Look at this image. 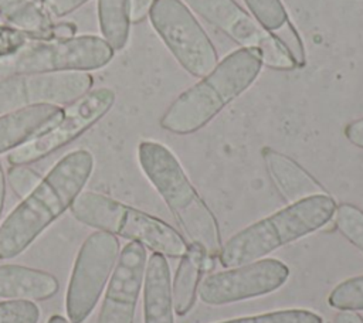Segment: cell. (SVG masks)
Here are the masks:
<instances>
[{"label":"cell","mask_w":363,"mask_h":323,"mask_svg":"<svg viewBox=\"0 0 363 323\" xmlns=\"http://www.w3.org/2000/svg\"><path fill=\"white\" fill-rule=\"evenodd\" d=\"M113 50L96 35H74L58 40H30L17 52L0 58V79L65 71H91L105 67Z\"/></svg>","instance_id":"obj_6"},{"label":"cell","mask_w":363,"mask_h":323,"mask_svg":"<svg viewBox=\"0 0 363 323\" xmlns=\"http://www.w3.org/2000/svg\"><path fill=\"white\" fill-rule=\"evenodd\" d=\"M47 323H71V322H68V320H67L65 317H62V316L54 314V316H51V317L48 319Z\"/></svg>","instance_id":"obj_31"},{"label":"cell","mask_w":363,"mask_h":323,"mask_svg":"<svg viewBox=\"0 0 363 323\" xmlns=\"http://www.w3.org/2000/svg\"><path fill=\"white\" fill-rule=\"evenodd\" d=\"M333 323H363V317L359 313H356V312L340 310L335 316Z\"/></svg>","instance_id":"obj_29"},{"label":"cell","mask_w":363,"mask_h":323,"mask_svg":"<svg viewBox=\"0 0 363 323\" xmlns=\"http://www.w3.org/2000/svg\"><path fill=\"white\" fill-rule=\"evenodd\" d=\"M92 84V76L85 71L27 74L0 79V116L43 103L69 105L89 92Z\"/></svg>","instance_id":"obj_12"},{"label":"cell","mask_w":363,"mask_h":323,"mask_svg":"<svg viewBox=\"0 0 363 323\" xmlns=\"http://www.w3.org/2000/svg\"><path fill=\"white\" fill-rule=\"evenodd\" d=\"M138 159L145 176L164 200L190 242L200 246L210 259L218 255L221 237L217 220L173 152L159 142L143 140L138 146Z\"/></svg>","instance_id":"obj_3"},{"label":"cell","mask_w":363,"mask_h":323,"mask_svg":"<svg viewBox=\"0 0 363 323\" xmlns=\"http://www.w3.org/2000/svg\"><path fill=\"white\" fill-rule=\"evenodd\" d=\"M64 109L58 105L43 103L17 109L0 116V154L11 152L62 118Z\"/></svg>","instance_id":"obj_14"},{"label":"cell","mask_w":363,"mask_h":323,"mask_svg":"<svg viewBox=\"0 0 363 323\" xmlns=\"http://www.w3.org/2000/svg\"><path fill=\"white\" fill-rule=\"evenodd\" d=\"M265 167L284 200L291 204L299 200L328 194L325 187L301 164L271 147L262 149Z\"/></svg>","instance_id":"obj_15"},{"label":"cell","mask_w":363,"mask_h":323,"mask_svg":"<svg viewBox=\"0 0 363 323\" xmlns=\"http://www.w3.org/2000/svg\"><path fill=\"white\" fill-rule=\"evenodd\" d=\"M289 278V268L275 258H261L211 273L199 286V298L210 306H221L268 295Z\"/></svg>","instance_id":"obj_11"},{"label":"cell","mask_w":363,"mask_h":323,"mask_svg":"<svg viewBox=\"0 0 363 323\" xmlns=\"http://www.w3.org/2000/svg\"><path fill=\"white\" fill-rule=\"evenodd\" d=\"M115 103V92L111 88H96L71 102L62 118L35 137L13 149L7 160L11 166L35 163L55 150L71 143L102 119Z\"/></svg>","instance_id":"obj_9"},{"label":"cell","mask_w":363,"mask_h":323,"mask_svg":"<svg viewBox=\"0 0 363 323\" xmlns=\"http://www.w3.org/2000/svg\"><path fill=\"white\" fill-rule=\"evenodd\" d=\"M147 17L173 57L193 76L203 78L218 64L210 37L182 0H156Z\"/></svg>","instance_id":"obj_7"},{"label":"cell","mask_w":363,"mask_h":323,"mask_svg":"<svg viewBox=\"0 0 363 323\" xmlns=\"http://www.w3.org/2000/svg\"><path fill=\"white\" fill-rule=\"evenodd\" d=\"M335 224L339 232L363 252V211L349 203L336 207Z\"/></svg>","instance_id":"obj_23"},{"label":"cell","mask_w":363,"mask_h":323,"mask_svg":"<svg viewBox=\"0 0 363 323\" xmlns=\"http://www.w3.org/2000/svg\"><path fill=\"white\" fill-rule=\"evenodd\" d=\"M218 323H323V319L308 309H282L255 316L230 319Z\"/></svg>","instance_id":"obj_24"},{"label":"cell","mask_w":363,"mask_h":323,"mask_svg":"<svg viewBox=\"0 0 363 323\" xmlns=\"http://www.w3.org/2000/svg\"><path fill=\"white\" fill-rule=\"evenodd\" d=\"M98 20L102 38L111 48H125L130 27L129 0H98Z\"/></svg>","instance_id":"obj_21"},{"label":"cell","mask_w":363,"mask_h":323,"mask_svg":"<svg viewBox=\"0 0 363 323\" xmlns=\"http://www.w3.org/2000/svg\"><path fill=\"white\" fill-rule=\"evenodd\" d=\"M187 7L217 27L241 48L257 50L262 65L272 69L288 71L296 68L285 47L264 30L257 20L234 0H184Z\"/></svg>","instance_id":"obj_10"},{"label":"cell","mask_w":363,"mask_h":323,"mask_svg":"<svg viewBox=\"0 0 363 323\" xmlns=\"http://www.w3.org/2000/svg\"><path fill=\"white\" fill-rule=\"evenodd\" d=\"M170 269L162 254L153 252L146 264L143 279L145 323H174Z\"/></svg>","instance_id":"obj_16"},{"label":"cell","mask_w":363,"mask_h":323,"mask_svg":"<svg viewBox=\"0 0 363 323\" xmlns=\"http://www.w3.org/2000/svg\"><path fill=\"white\" fill-rule=\"evenodd\" d=\"M213 259L206 252L190 244L187 252L182 256L176 269L172 285V300L174 313L179 316L187 314L196 303L199 283L207 268H211Z\"/></svg>","instance_id":"obj_19"},{"label":"cell","mask_w":363,"mask_h":323,"mask_svg":"<svg viewBox=\"0 0 363 323\" xmlns=\"http://www.w3.org/2000/svg\"><path fill=\"white\" fill-rule=\"evenodd\" d=\"M41 176L27 164L11 166L7 171V180L16 196L26 198L41 181Z\"/></svg>","instance_id":"obj_26"},{"label":"cell","mask_w":363,"mask_h":323,"mask_svg":"<svg viewBox=\"0 0 363 323\" xmlns=\"http://www.w3.org/2000/svg\"><path fill=\"white\" fill-rule=\"evenodd\" d=\"M0 14L31 40H51L52 24L41 4L33 0H0Z\"/></svg>","instance_id":"obj_20"},{"label":"cell","mask_w":363,"mask_h":323,"mask_svg":"<svg viewBox=\"0 0 363 323\" xmlns=\"http://www.w3.org/2000/svg\"><path fill=\"white\" fill-rule=\"evenodd\" d=\"M261 69L262 58L257 50H234L218 61L211 72L172 102L160 118V126L176 135H189L201 129L248 89Z\"/></svg>","instance_id":"obj_2"},{"label":"cell","mask_w":363,"mask_h":323,"mask_svg":"<svg viewBox=\"0 0 363 323\" xmlns=\"http://www.w3.org/2000/svg\"><path fill=\"white\" fill-rule=\"evenodd\" d=\"M328 303L337 310H363V275L347 278L336 285L328 296Z\"/></svg>","instance_id":"obj_22"},{"label":"cell","mask_w":363,"mask_h":323,"mask_svg":"<svg viewBox=\"0 0 363 323\" xmlns=\"http://www.w3.org/2000/svg\"><path fill=\"white\" fill-rule=\"evenodd\" d=\"M40 309L31 300L0 302V323H38Z\"/></svg>","instance_id":"obj_25"},{"label":"cell","mask_w":363,"mask_h":323,"mask_svg":"<svg viewBox=\"0 0 363 323\" xmlns=\"http://www.w3.org/2000/svg\"><path fill=\"white\" fill-rule=\"evenodd\" d=\"M146 271V248L130 241L115 264L96 323H133Z\"/></svg>","instance_id":"obj_13"},{"label":"cell","mask_w":363,"mask_h":323,"mask_svg":"<svg viewBox=\"0 0 363 323\" xmlns=\"http://www.w3.org/2000/svg\"><path fill=\"white\" fill-rule=\"evenodd\" d=\"M119 256L113 234L96 231L78 251L67 289L65 309L71 323H84L95 309Z\"/></svg>","instance_id":"obj_8"},{"label":"cell","mask_w":363,"mask_h":323,"mask_svg":"<svg viewBox=\"0 0 363 323\" xmlns=\"http://www.w3.org/2000/svg\"><path fill=\"white\" fill-rule=\"evenodd\" d=\"M251 16L257 23L275 37L289 52L296 67L302 68L306 62L305 47L296 28L289 21L288 13L281 0H244Z\"/></svg>","instance_id":"obj_17"},{"label":"cell","mask_w":363,"mask_h":323,"mask_svg":"<svg viewBox=\"0 0 363 323\" xmlns=\"http://www.w3.org/2000/svg\"><path fill=\"white\" fill-rule=\"evenodd\" d=\"M4 197H6V177H4L3 167L0 163V217H1L3 205H4Z\"/></svg>","instance_id":"obj_30"},{"label":"cell","mask_w":363,"mask_h":323,"mask_svg":"<svg viewBox=\"0 0 363 323\" xmlns=\"http://www.w3.org/2000/svg\"><path fill=\"white\" fill-rule=\"evenodd\" d=\"M69 210L79 222L139 242L163 256L182 258L189 249L186 239L167 222L105 194L84 191Z\"/></svg>","instance_id":"obj_5"},{"label":"cell","mask_w":363,"mask_h":323,"mask_svg":"<svg viewBox=\"0 0 363 323\" xmlns=\"http://www.w3.org/2000/svg\"><path fill=\"white\" fill-rule=\"evenodd\" d=\"M85 1L88 0H47L45 7L51 14L57 17H64L68 13L78 8L79 6H82Z\"/></svg>","instance_id":"obj_27"},{"label":"cell","mask_w":363,"mask_h":323,"mask_svg":"<svg viewBox=\"0 0 363 323\" xmlns=\"http://www.w3.org/2000/svg\"><path fill=\"white\" fill-rule=\"evenodd\" d=\"M336 207L335 198L329 194L291 203L230 237L221 245L217 255L218 261L224 268H234L261 259L279 246L326 225L332 220Z\"/></svg>","instance_id":"obj_4"},{"label":"cell","mask_w":363,"mask_h":323,"mask_svg":"<svg viewBox=\"0 0 363 323\" xmlns=\"http://www.w3.org/2000/svg\"><path fill=\"white\" fill-rule=\"evenodd\" d=\"M94 170V156L85 149L65 154L40 184L7 215L0 227V259L21 254L82 193Z\"/></svg>","instance_id":"obj_1"},{"label":"cell","mask_w":363,"mask_h":323,"mask_svg":"<svg viewBox=\"0 0 363 323\" xmlns=\"http://www.w3.org/2000/svg\"><path fill=\"white\" fill-rule=\"evenodd\" d=\"M345 136L352 144L363 149V118L349 122L345 126Z\"/></svg>","instance_id":"obj_28"},{"label":"cell","mask_w":363,"mask_h":323,"mask_svg":"<svg viewBox=\"0 0 363 323\" xmlns=\"http://www.w3.org/2000/svg\"><path fill=\"white\" fill-rule=\"evenodd\" d=\"M57 278L23 265H0V298L45 300L58 292Z\"/></svg>","instance_id":"obj_18"},{"label":"cell","mask_w":363,"mask_h":323,"mask_svg":"<svg viewBox=\"0 0 363 323\" xmlns=\"http://www.w3.org/2000/svg\"><path fill=\"white\" fill-rule=\"evenodd\" d=\"M33 1H34V3H37V4H45V1H47V0H33Z\"/></svg>","instance_id":"obj_32"}]
</instances>
